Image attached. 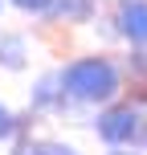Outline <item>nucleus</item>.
Instances as JSON below:
<instances>
[{
  "mask_svg": "<svg viewBox=\"0 0 147 155\" xmlns=\"http://www.w3.org/2000/svg\"><path fill=\"white\" fill-rule=\"evenodd\" d=\"M33 57V45L21 29H0V70L8 74H21Z\"/></svg>",
  "mask_w": 147,
  "mask_h": 155,
  "instance_id": "6",
  "label": "nucleus"
},
{
  "mask_svg": "<svg viewBox=\"0 0 147 155\" xmlns=\"http://www.w3.org/2000/svg\"><path fill=\"white\" fill-rule=\"evenodd\" d=\"M4 8H8V0H0V16H4Z\"/></svg>",
  "mask_w": 147,
  "mask_h": 155,
  "instance_id": "13",
  "label": "nucleus"
},
{
  "mask_svg": "<svg viewBox=\"0 0 147 155\" xmlns=\"http://www.w3.org/2000/svg\"><path fill=\"white\" fill-rule=\"evenodd\" d=\"M106 8V0H57L53 12H49V25H94Z\"/></svg>",
  "mask_w": 147,
  "mask_h": 155,
  "instance_id": "5",
  "label": "nucleus"
},
{
  "mask_svg": "<svg viewBox=\"0 0 147 155\" xmlns=\"http://www.w3.org/2000/svg\"><path fill=\"white\" fill-rule=\"evenodd\" d=\"M29 110L37 118H62V114L74 110V102L65 98V86H62V74L57 70H45V74L33 78V86H29Z\"/></svg>",
  "mask_w": 147,
  "mask_h": 155,
  "instance_id": "3",
  "label": "nucleus"
},
{
  "mask_svg": "<svg viewBox=\"0 0 147 155\" xmlns=\"http://www.w3.org/2000/svg\"><path fill=\"white\" fill-rule=\"evenodd\" d=\"M106 155H147V147H106Z\"/></svg>",
  "mask_w": 147,
  "mask_h": 155,
  "instance_id": "12",
  "label": "nucleus"
},
{
  "mask_svg": "<svg viewBox=\"0 0 147 155\" xmlns=\"http://www.w3.org/2000/svg\"><path fill=\"white\" fill-rule=\"evenodd\" d=\"M33 118H37L33 110H25V114H16V110L8 106L4 98H0V143L8 147L12 139H21V135H29V123H33Z\"/></svg>",
  "mask_w": 147,
  "mask_h": 155,
  "instance_id": "8",
  "label": "nucleus"
},
{
  "mask_svg": "<svg viewBox=\"0 0 147 155\" xmlns=\"http://www.w3.org/2000/svg\"><path fill=\"white\" fill-rule=\"evenodd\" d=\"M8 155H49L45 139H33V135H21V139L8 143Z\"/></svg>",
  "mask_w": 147,
  "mask_h": 155,
  "instance_id": "10",
  "label": "nucleus"
},
{
  "mask_svg": "<svg viewBox=\"0 0 147 155\" xmlns=\"http://www.w3.org/2000/svg\"><path fill=\"white\" fill-rule=\"evenodd\" d=\"M90 131L102 147H147V106H139L131 94H123L94 110Z\"/></svg>",
  "mask_w": 147,
  "mask_h": 155,
  "instance_id": "2",
  "label": "nucleus"
},
{
  "mask_svg": "<svg viewBox=\"0 0 147 155\" xmlns=\"http://www.w3.org/2000/svg\"><path fill=\"white\" fill-rule=\"evenodd\" d=\"M45 151L49 155H82L74 143H65V139H45Z\"/></svg>",
  "mask_w": 147,
  "mask_h": 155,
  "instance_id": "11",
  "label": "nucleus"
},
{
  "mask_svg": "<svg viewBox=\"0 0 147 155\" xmlns=\"http://www.w3.org/2000/svg\"><path fill=\"white\" fill-rule=\"evenodd\" d=\"M57 0H8V8H16L21 16H33V21H49Z\"/></svg>",
  "mask_w": 147,
  "mask_h": 155,
  "instance_id": "9",
  "label": "nucleus"
},
{
  "mask_svg": "<svg viewBox=\"0 0 147 155\" xmlns=\"http://www.w3.org/2000/svg\"><path fill=\"white\" fill-rule=\"evenodd\" d=\"M110 29L123 45H147V0H115Z\"/></svg>",
  "mask_w": 147,
  "mask_h": 155,
  "instance_id": "4",
  "label": "nucleus"
},
{
  "mask_svg": "<svg viewBox=\"0 0 147 155\" xmlns=\"http://www.w3.org/2000/svg\"><path fill=\"white\" fill-rule=\"evenodd\" d=\"M57 74H62L65 98L74 102V110H98V106H106V102L127 94L123 61L115 53H102V49L70 57L65 65H57Z\"/></svg>",
  "mask_w": 147,
  "mask_h": 155,
  "instance_id": "1",
  "label": "nucleus"
},
{
  "mask_svg": "<svg viewBox=\"0 0 147 155\" xmlns=\"http://www.w3.org/2000/svg\"><path fill=\"white\" fill-rule=\"evenodd\" d=\"M119 61L127 74V90H147V45H127Z\"/></svg>",
  "mask_w": 147,
  "mask_h": 155,
  "instance_id": "7",
  "label": "nucleus"
}]
</instances>
